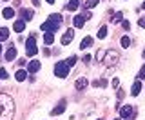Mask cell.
I'll use <instances>...</instances> for the list:
<instances>
[{"label":"cell","mask_w":145,"mask_h":120,"mask_svg":"<svg viewBox=\"0 0 145 120\" xmlns=\"http://www.w3.org/2000/svg\"><path fill=\"white\" fill-rule=\"evenodd\" d=\"M15 113V102L6 93H0V120H11Z\"/></svg>","instance_id":"obj_1"},{"label":"cell","mask_w":145,"mask_h":120,"mask_svg":"<svg viewBox=\"0 0 145 120\" xmlns=\"http://www.w3.org/2000/svg\"><path fill=\"white\" fill-rule=\"evenodd\" d=\"M54 75L58 78H67V75H69V66L65 62H58L54 66Z\"/></svg>","instance_id":"obj_2"},{"label":"cell","mask_w":145,"mask_h":120,"mask_svg":"<svg viewBox=\"0 0 145 120\" xmlns=\"http://www.w3.org/2000/svg\"><path fill=\"white\" fill-rule=\"evenodd\" d=\"M25 53H27V57H35V55L38 53V49H36V38H35V36H29V38L25 40Z\"/></svg>","instance_id":"obj_3"},{"label":"cell","mask_w":145,"mask_h":120,"mask_svg":"<svg viewBox=\"0 0 145 120\" xmlns=\"http://www.w3.org/2000/svg\"><path fill=\"white\" fill-rule=\"evenodd\" d=\"M116 62H118V55H116V51H107L105 57H103V60H102V64H105L107 67H112Z\"/></svg>","instance_id":"obj_4"},{"label":"cell","mask_w":145,"mask_h":120,"mask_svg":"<svg viewBox=\"0 0 145 120\" xmlns=\"http://www.w3.org/2000/svg\"><path fill=\"white\" fill-rule=\"evenodd\" d=\"M134 105H129V104H125V105H121L120 107V117L121 118H131V117H134Z\"/></svg>","instance_id":"obj_5"},{"label":"cell","mask_w":145,"mask_h":120,"mask_svg":"<svg viewBox=\"0 0 145 120\" xmlns=\"http://www.w3.org/2000/svg\"><path fill=\"white\" fill-rule=\"evenodd\" d=\"M40 27H42V31H45V33H54V31H58V27H60V26L54 24V22H51V20H45Z\"/></svg>","instance_id":"obj_6"},{"label":"cell","mask_w":145,"mask_h":120,"mask_svg":"<svg viewBox=\"0 0 145 120\" xmlns=\"http://www.w3.org/2000/svg\"><path fill=\"white\" fill-rule=\"evenodd\" d=\"M72 38H74V29H72V27H69V29L63 33V36H62V45L71 44V42H72Z\"/></svg>","instance_id":"obj_7"},{"label":"cell","mask_w":145,"mask_h":120,"mask_svg":"<svg viewBox=\"0 0 145 120\" xmlns=\"http://www.w3.org/2000/svg\"><path fill=\"white\" fill-rule=\"evenodd\" d=\"M87 84H89L87 78H85V76H80L78 80L74 82V89L76 91H82V89H85V87H87Z\"/></svg>","instance_id":"obj_8"},{"label":"cell","mask_w":145,"mask_h":120,"mask_svg":"<svg viewBox=\"0 0 145 120\" xmlns=\"http://www.w3.org/2000/svg\"><path fill=\"white\" fill-rule=\"evenodd\" d=\"M15 58H16V49H15V45H11V47L6 51V60L7 62H13Z\"/></svg>","instance_id":"obj_9"},{"label":"cell","mask_w":145,"mask_h":120,"mask_svg":"<svg viewBox=\"0 0 145 120\" xmlns=\"http://www.w3.org/2000/svg\"><path fill=\"white\" fill-rule=\"evenodd\" d=\"M33 9H22L20 11V16H22V20L24 22H27V20H31V18H33Z\"/></svg>","instance_id":"obj_10"},{"label":"cell","mask_w":145,"mask_h":120,"mask_svg":"<svg viewBox=\"0 0 145 120\" xmlns=\"http://www.w3.org/2000/svg\"><path fill=\"white\" fill-rule=\"evenodd\" d=\"M13 29H15L16 33H22V31L25 29V22H24V20H15V24H13Z\"/></svg>","instance_id":"obj_11"},{"label":"cell","mask_w":145,"mask_h":120,"mask_svg":"<svg viewBox=\"0 0 145 120\" xmlns=\"http://www.w3.org/2000/svg\"><path fill=\"white\" fill-rule=\"evenodd\" d=\"M63 111H65V100H62V102H60V104H58L56 107H54L53 111H51V115H62Z\"/></svg>","instance_id":"obj_12"},{"label":"cell","mask_w":145,"mask_h":120,"mask_svg":"<svg viewBox=\"0 0 145 120\" xmlns=\"http://www.w3.org/2000/svg\"><path fill=\"white\" fill-rule=\"evenodd\" d=\"M27 69H29V73H36V71L40 69V62H38V60H31V62H29V67H27Z\"/></svg>","instance_id":"obj_13"},{"label":"cell","mask_w":145,"mask_h":120,"mask_svg":"<svg viewBox=\"0 0 145 120\" xmlns=\"http://www.w3.org/2000/svg\"><path fill=\"white\" fill-rule=\"evenodd\" d=\"M140 91H142V82L136 80L134 84H133V93H131V95H133V96H138V95H140Z\"/></svg>","instance_id":"obj_14"},{"label":"cell","mask_w":145,"mask_h":120,"mask_svg":"<svg viewBox=\"0 0 145 120\" xmlns=\"http://www.w3.org/2000/svg\"><path fill=\"white\" fill-rule=\"evenodd\" d=\"M78 6H80L78 0H69V4L65 6V9H67V11H76V9H78Z\"/></svg>","instance_id":"obj_15"},{"label":"cell","mask_w":145,"mask_h":120,"mask_svg":"<svg viewBox=\"0 0 145 120\" xmlns=\"http://www.w3.org/2000/svg\"><path fill=\"white\" fill-rule=\"evenodd\" d=\"M91 45H93V38H91V36H85V38L82 40V44H80V49H87Z\"/></svg>","instance_id":"obj_16"},{"label":"cell","mask_w":145,"mask_h":120,"mask_svg":"<svg viewBox=\"0 0 145 120\" xmlns=\"http://www.w3.org/2000/svg\"><path fill=\"white\" fill-rule=\"evenodd\" d=\"M9 38V29L7 27H0V42H6Z\"/></svg>","instance_id":"obj_17"},{"label":"cell","mask_w":145,"mask_h":120,"mask_svg":"<svg viewBox=\"0 0 145 120\" xmlns=\"http://www.w3.org/2000/svg\"><path fill=\"white\" fill-rule=\"evenodd\" d=\"M49 20H51V22H54V24H58V26H60L63 18H62V15H58V13H53V15H49Z\"/></svg>","instance_id":"obj_18"},{"label":"cell","mask_w":145,"mask_h":120,"mask_svg":"<svg viewBox=\"0 0 145 120\" xmlns=\"http://www.w3.org/2000/svg\"><path fill=\"white\" fill-rule=\"evenodd\" d=\"M15 78H16L18 82H24L25 78H27V73L24 71V69H20V71H16V73H15Z\"/></svg>","instance_id":"obj_19"},{"label":"cell","mask_w":145,"mask_h":120,"mask_svg":"<svg viewBox=\"0 0 145 120\" xmlns=\"http://www.w3.org/2000/svg\"><path fill=\"white\" fill-rule=\"evenodd\" d=\"M2 15H4V18H13V16H15V9H13V7H6L2 11Z\"/></svg>","instance_id":"obj_20"},{"label":"cell","mask_w":145,"mask_h":120,"mask_svg":"<svg viewBox=\"0 0 145 120\" xmlns=\"http://www.w3.org/2000/svg\"><path fill=\"white\" fill-rule=\"evenodd\" d=\"M53 42H54V35H53V33H45V35H44V44L51 45Z\"/></svg>","instance_id":"obj_21"},{"label":"cell","mask_w":145,"mask_h":120,"mask_svg":"<svg viewBox=\"0 0 145 120\" xmlns=\"http://www.w3.org/2000/svg\"><path fill=\"white\" fill-rule=\"evenodd\" d=\"M84 24H85V18L82 16V15L74 16V27H84Z\"/></svg>","instance_id":"obj_22"},{"label":"cell","mask_w":145,"mask_h":120,"mask_svg":"<svg viewBox=\"0 0 145 120\" xmlns=\"http://www.w3.org/2000/svg\"><path fill=\"white\" fill-rule=\"evenodd\" d=\"M121 20H123V15H121L120 11H118L116 15H112V18H111V22H112V24H120Z\"/></svg>","instance_id":"obj_23"},{"label":"cell","mask_w":145,"mask_h":120,"mask_svg":"<svg viewBox=\"0 0 145 120\" xmlns=\"http://www.w3.org/2000/svg\"><path fill=\"white\" fill-rule=\"evenodd\" d=\"M76 62H78V57H74V55H72V57H69V58L65 60V64H67L69 67H74V66H76Z\"/></svg>","instance_id":"obj_24"},{"label":"cell","mask_w":145,"mask_h":120,"mask_svg":"<svg viewBox=\"0 0 145 120\" xmlns=\"http://www.w3.org/2000/svg\"><path fill=\"white\" fill-rule=\"evenodd\" d=\"M105 36H107V26H102L98 29V38L102 40V38H105Z\"/></svg>","instance_id":"obj_25"},{"label":"cell","mask_w":145,"mask_h":120,"mask_svg":"<svg viewBox=\"0 0 145 120\" xmlns=\"http://www.w3.org/2000/svg\"><path fill=\"white\" fill-rule=\"evenodd\" d=\"M105 49H98V51H96V60H98V62H102V60H103V57H105Z\"/></svg>","instance_id":"obj_26"},{"label":"cell","mask_w":145,"mask_h":120,"mask_svg":"<svg viewBox=\"0 0 145 120\" xmlns=\"http://www.w3.org/2000/svg\"><path fill=\"white\" fill-rule=\"evenodd\" d=\"M98 2H100V0H87V2H85V7L93 9V7H96V6H98Z\"/></svg>","instance_id":"obj_27"},{"label":"cell","mask_w":145,"mask_h":120,"mask_svg":"<svg viewBox=\"0 0 145 120\" xmlns=\"http://www.w3.org/2000/svg\"><path fill=\"white\" fill-rule=\"evenodd\" d=\"M120 44H121V47H129V45H131V38H129V36H123V38L120 40Z\"/></svg>","instance_id":"obj_28"},{"label":"cell","mask_w":145,"mask_h":120,"mask_svg":"<svg viewBox=\"0 0 145 120\" xmlns=\"http://www.w3.org/2000/svg\"><path fill=\"white\" fill-rule=\"evenodd\" d=\"M138 78L142 80V78H145V64L142 66V69H140V73H138Z\"/></svg>","instance_id":"obj_29"},{"label":"cell","mask_w":145,"mask_h":120,"mask_svg":"<svg viewBox=\"0 0 145 120\" xmlns=\"http://www.w3.org/2000/svg\"><path fill=\"white\" fill-rule=\"evenodd\" d=\"M7 78V71L6 69H0V80H6Z\"/></svg>","instance_id":"obj_30"},{"label":"cell","mask_w":145,"mask_h":120,"mask_svg":"<svg viewBox=\"0 0 145 120\" xmlns=\"http://www.w3.org/2000/svg\"><path fill=\"white\" fill-rule=\"evenodd\" d=\"M116 96H118V100H121V98L125 96V91H123V89H118V95H116Z\"/></svg>","instance_id":"obj_31"},{"label":"cell","mask_w":145,"mask_h":120,"mask_svg":"<svg viewBox=\"0 0 145 120\" xmlns=\"http://www.w3.org/2000/svg\"><path fill=\"white\" fill-rule=\"evenodd\" d=\"M121 26H123V29H131V24H129L127 20H123V22H121Z\"/></svg>","instance_id":"obj_32"},{"label":"cell","mask_w":145,"mask_h":120,"mask_svg":"<svg viewBox=\"0 0 145 120\" xmlns=\"http://www.w3.org/2000/svg\"><path fill=\"white\" fill-rule=\"evenodd\" d=\"M82 16H84V18H85V20H89V18H91V16H93V15H91V13H89V11H85V13H84V15H82Z\"/></svg>","instance_id":"obj_33"},{"label":"cell","mask_w":145,"mask_h":120,"mask_svg":"<svg viewBox=\"0 0 145 120\" xmlns=\"http://www.w3.org/2000/svg\"><path fill=\"white\" fill-rule=\"evenodd\" d=\"M84 62H85V64L91 62V55H84Z\"/></svg>","instance_id":"obj_34"},{"label":"cell","mask_w":145,"mask_h":120,"mask_svg":"<svg viewBox=\"0 0 145 120\" xmlns=\"http://www.w3.org/2000/svg\"><path fill=\"white\" fill-rule=\"evenodd\" d=\"M138 26L140 27H145V18H140V20H138Z\"/></svg>","instance_id":"obj_35"},{"label":"cell","mask_w":145,"mask_h":120,"mask_svg":"<svg viewBox=\"0 0 145 120\" xmlns=\"http://www.w3.org/2000/svg\"><path fill=\"white\" fill-rule=\"evenodd\" d=\"M112 86L118 87V86H120V80H118V78H114V80H112Z\"/></svg>","instance_id":"obj_36"},{"label":"cell","mask_w":145,"mask_h":120,"mask_svg":"<svg viewBox=\"0 0 145 120\" xmlns=\"http://www.w3.org/2000/svg\"><path fill=\"white\" fill-rule=\"evenodd\" d=\"M33 6H40V0H33Z\"/></svg>","instance_id":"obj_37"},{"label":"cell","mask_w":145,"mask_h":120,"mask_svg":"<svg viewBox=\"0 0 145 120\" xmlns=\"http://www.w3.org/2000/svg\"><path fill=\"white\" fill-rule=\"evenodd\" d=\"M45 2H47V4H54V0H45Z\"/></svg>","instance_id":"obj_38"},{"label":"cell","mask_w":145,"mask_h":120,"mask_svg":"<svg viewBox=\"0 0 145 120\" xmlns=\"http://www.w3.org/2000/svg\"><path fill=\"white\" fill-rule=\"evenodd\" d=\"M142 9H145V2H143V4H142Z\"/></svg>","instance_id":"obj_39"},{"label":"cell","mask_w":145,"mask_h":120,"mask_svg":"<svg viewBox=\"0 0 145 120\" xmlns=\"http://www.w3.org/2000/svg\"><path fill=\"white\" fill-rule=\"evenodd\" d=\"M0 55H2V45H0Z\"/></svg>","instance_id":"obj_40"},{"label":"cell","mask_w":145,"mask_h":120,"mask_svg":"<svg viewBox=\"0 0 145 120\" xmlns=\"http://www.w3.org/2000/svg\"><path fill=\"white\" fill-rule=\"evenodd\" d=\"M143 58H145V49H143Z\"/></svg>","instance_id":"obj_41"},{"label":"cell","mask_w":145,"mask_h":120,"mask_svg":"<svg viewBox=\"0 0 145 120\" xmlns=\"http://www.w3.org/2000/svg\"><path fill=\"white\" fill-rule=\"evenodd\" d=\"M114 120H121V118H114Z\"/></svg>","instance_id":"obj_42"}]
</instances>
